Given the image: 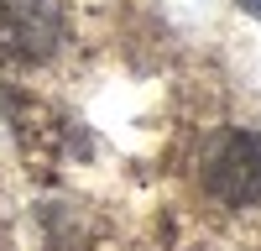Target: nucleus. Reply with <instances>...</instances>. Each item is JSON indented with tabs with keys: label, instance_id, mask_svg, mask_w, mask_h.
Masks as SVG:
<instances>
[{
	"label": "nucleus",
	"instance_id": "f257e3e1",
	"mask_svg": "<svg viewBox=\"0 0 261 251\" xmlns=\"http://www.w3.org/2000/svg\"><path fill=\"white\" fill-rule=\"evenodd\" d=\"M204 188L230 209L261 204V136L256 131H220L204 146Z\"/></svg>",
	"mask_w": 261,
	"mask_h": 251
},
{
	"label": "nucleus",
	"instance_id": "f03ea898",
	"mask_svg": "<svg viewBox=\"0 0 261 251\" xmlns=\"http://www.w3.org/2000/svg\"><path fill=\"white\" fill-rule=\"evenodd\" d=\"M63 42V11L53 0H6L0 6V58L47 63Z\"/></svg>",
	"mask_w": 261,
	"mask_h": 251
},
{
	"label": "nucleus",
	"instance_id": "7ed1b4c3",
	"mask_svg": "<svg viewBox=\"0 0 261 251\" xmlns=\"http://www.w3.org/2000/svg\"><path fill=\"white\" fill-rule=\"evenodd\" d=\"M241 6H246V11H251V16H261V0H241Z\"/></svg>",
	"mask_w": 261,
	"mask_h": 251
}]
</instances>
